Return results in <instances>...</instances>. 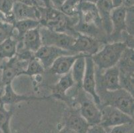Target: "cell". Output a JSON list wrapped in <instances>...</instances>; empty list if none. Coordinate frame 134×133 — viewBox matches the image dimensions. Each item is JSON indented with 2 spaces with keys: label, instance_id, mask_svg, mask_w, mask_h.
Instances as JSON below:
<instances>
[{
  "label": "cell",
  "instance_id": "1",
  "mask_svg": "<svg viewBox=\"0 0 134 133\" xmlns=\"http://www.w3.org/2000/svg\"><path fill=\"white\" fill-rule=\"evenodd\" d=\"M97 95L100 99V108L102 106L110 105L133 117V95L127 91L120 88L115 91H99Z\"/></svg>",
  "mask_w": 134,
  "mask_h": 133
},
{
  "label": "cell",
  "instance_id": "2",
  "mask_svg": "<svg viewBox=\"0 0 134 133\" xmlns=\"http://www.w3.org/2000/svg\"><path fill=\"white\" fill-rule=\"evenodd\" d=\"M126 47L125 43L121 41L109 43L91 57L99 70H105L117 65Z\"/></svg>",
  "mask_w": 134,
  "mask_h": 133
},
{
  "label": "cell",
  "instance_id": "3",
  "mask_svg": "<svg viewBox=\"0 0 134 133\" xmlns=\"http://www.w3.org/2000/svg\"><path fill=\"white\" fill-rule=\"evenodd\" d=\"M40 31L43 45L53 46L68 51L71 50L75 36L57 32L43 26H40Z\"/></svg>",
  "mask_w": 134,
  "mask_h": 133
},
{
  "label": "cell",
  "instance_id": "4",
  "mask_svg": "<svg viewBox=\"0 0 134 133\" xmlns=\"http://www.w3.org/2000/svg\"><path fill=\"white\" fill-rule=\"evenodd\" d=\"M77 100L79 102V112L90 126L99 124L101 120V110L95 103L92 98L87 97L83 90L78 92Z\"/></svg>",
  "mask_w": 134,
  "mask_h": 133
},
{
  "label": "cell",
  "instance_id": "5",
  "mask_svg": "<svg viewBox=\"0 0 134 133\" xmlns=\"http://www.w3.org/2000/svg\"><path fill=\"white\" fill-rule=\"evenodd\" d=\"M101 110V126L105 129L133 123V117L110 105L102 106Z\"/></svg>",
  "mask_w": 134,
  "mask_h": 133
},
{
  "label": "cell",
  "instance_id": "6",
  "mask_svg": "<svg viewBox=\"0 0 134 133\" xmlns=\"http://www.w3.org/2000/svg\"><path fill=\"white\" fill-rule=\"evenodd\" d=\"M28 62L19 60L15 56L7 61L0 63L2 85L4 86L8 84L12 83V81L16 77L22 75Z\"/></svg>",
  "mask_w": 134,
  "mask_h": 133
},
{
  "label": "cell",
  "instance_id": "7",
  "mask_svg": "<svg viewBox=\"0 0 134 133\" xmlns=\"http://www.w3.org/2000/svg\"><path fill=\"white\" fill-rule=\"evenodd\" d=\"M86 68L81 88L92 98L95 103L100 108V99L96 91V69L91 56H86Z\"/></svg>",
  "mask_w": 134,
  "mask_h": 133
},
{
  "label": "cell",
  "instance_id": "8",
  "mask_svg": "<svg viewBox=\"0 0 134 133\" xmlns=\"http://www.w3.org/2000/svg\"><path fill=\"white\" fill-rule=\"evenodd\" d=\"M96 76V91H112L121 88L119 83V71L117 66L107 69Z\"/></svg>",
  "mask_w": 134,
  "mask_h": 133
},
{
  "label": "cell",
  "instance_id": "9",
  "mask_svg": "<svg viewBox=\"0 0 134 133\" xmlns=\"http://www.w3.org/2000/svg\"><path fill=\"white\" fill-rule=\"evenodd\" d=\"M99 40L83 34L77 33L71 50L75 54H83L92 56L100 49Z\"/></svg>",
  "mask_w": 134,
  "mask_h": 133
},
{
  "label": "cell",
  "instance_id": "10",
  "mask_svg": "<svg viewBox=\"0 0 134 133\" xmlns=\"http://www.w3.org/2000/svg\"><path fill=\"white\" fill-rule=\"evenodd\" d=\"M68 55H75V53L71 51L47 45H42L34 53L35 57L40 61L45 69H49L58 57Z\"/></svg>",
  "mask_w": 134,
  "mask_h": 133
},
{
  "label": "cell",
  "instance_id": "11",
  "mask_svg": "<svg viewBox=\"0 0 134 133\" xmlns=\"http://www.w3.org/2000/svg\"><path fill=\"white\" fill-rule=\"evenodd\" d=\"M127 8L123 5L114 7L111 12V21L112 24V31L110 34V39L112 42L121 41V34L126 31L125 18Z\"/></svg>",
  "mask_w": 134,
  "mask_h": 133
},
{
  "label": "cell",
  "instance_id": "12",
  "mask_svg": "<svg viewBox=\"0 0 134 133\" xmlns=\"http://www.w3.org/2000/svg\"><path fill=\"white\" fill-rule=\"evenodd\" d=\"M64 126L72 129L76 133H86L90 125L80 114L79 110L73 108L65 115Z\"/></svg>",
  "mask_w": 134,
  "mask_h": 133
},
{
  "label": "cell",
  "instance_id": "13",
  "mask_svg": "<svg viewBox=\"0 0 134 133\" xmlns=\"http://www.w3.org/2000/svg\"><path fill=\"white\" fill-rule=\"evenodd\" d=\"M12 16L15 21L29 19L40 21V11L38 7L36 6L14 2L12 9Z\"/></svg>",
  "mask_w": 134,
  "mask_h": 133
},
{
  "label": "cell",
  "instance_id": "14",
  "mask_svg": "<svg viewBox=\"0 0 134 133\" xmlns=\"http://www.w3.org/2000/svg\"><path fill=\"white\" fill-rule=\"evenodd\" d=\"M18 43L21 44V47H18L17 49L23 48L30 51L33 53H36V51L43 45L41 41V35H40V27L25 33L20 41H18Z\"/></svg>",
  "mask_w": 134,
  "mask_h": 133
},
{
  "label": "cell",
  "instance_id": "15",
  "mask_svg": "<svg viewBox=\"0 0 134 133\" xmlns=\"http://www.w3.org/2000/svg\"><path fill=\"white\" fill-rule=\"evenodd\" d=\"M96 5L102 20L103 31L109 36L112 31L111 12L114 9L111 0H98Z\"/></svg>",
  "mask_w": 134,
  "mask_h": 133
},
{
  "label": "cell",
  "instance_id": "16",
  "mask_svg": "<svg viewBox=\"0 0 134 133\" xmlns=\"http://www.w3.org/2000/svg\"><path fill=\"white\" fill-rule=\"evenodd\" d=\"M80 54L68 55L58 57L49 69L52 74L63 75L71 71V67Z\"/></svg>",
  "mask_w": 134,
  "mask_h": 133
},
{
  "label": "cell",
  "instance_id": "17",
  "mask_svg": "<svg viewBox=\"0 0 134 133\" xmlns=\"http://www.w3.org/2000/svg\"><path fill=\"white\" fill-rule=\"evenodd\" d=\"M45 98H39L36 97H31L26 95H19L16 93L12 86V83L8 84L4 86L3 93L0 100L2 101L5 105L12 106L13 105L18 104L19 102L24 101H32V100H43Z\"/></svg>",
  "mask_w": 134,
  "mask_h": 133
},
{
  "label": "cell",
  "instance_id": "18",
  "mask_svg": "<svg viewBox=\"0 0 134 133\" xmlns=\"http://www.w3.org/2000/svg\"><path fill=\"white\" fill-rule=\"evenodd\" d=\"M75 82L71 76V71L62 75L58 83L52 88L53 97L58 99H65L67 92L74 86Z\"/></svg>",
  "mask_w": 134,
  "mask_h": 133
},
{
  "label": "cell",
  "instance_id": "19",
  "mask_svg": "<svg viewBox=\"0 0 134 133\" xmlns=\"http://www.w3.org/2000/svg\"><path fill=\"white\" fill-rule=\"evenodd\" d=\"M86 56L83 54L79 55L71 69V76L77 87H81L82 85L83 79L86 68Z\"/></svg>",
  "mask_w": 134,
  "mask_h": 133
},
{
  "label": "cell",
  "instance_id": "20",
  "mask_svg": "<svg viewBox=\"0 0 134 133\" xmlns=\"http://www.w3.org/2000/svg\"><path fill=\"white\" fill-rule=\"evenodd\" d=\"M133 49H125L116 65L119 73L133 74Z\"/></svg>",
  "mask_w": 134,
  "mask_h": 133
},
{
  "label": "cell",
  "instance_id": "21",
  "mask_svg": "<svg viewBox=\"0 0 134 133\" xmlns=\"http://www.w3.org/2000/svg\"><path fill=\"white\" fill-rule=\"evenodd\" d=\"M13 25L14 27V31L16 32V35L14 37L19 41L25 33L31 29L40 27V23L38 20L36 19H29L16 21L13 23Z\"/></svg>",
  "mask_w": 134,
  "mask_h": 133
},
{
  "label": "cell",
  "instance_id": "22",
  "mask_svg": "<svg viewBox=\"0 0 134 133\" xmlns=\"http://www.w3.org/2000/svg\"><path fill=\"white\" fill-rule=\"evenodd\" d=\"M18 40L12 37L0 43V61L10 59L17 53Z\"/></svg>",
  "mask_w": 134,
  "mask_h": 133
},
{
  "label": "cell",
  "instance_id": "23",
  "mask_svg": "<svg viewBox=\"0 0 134 133\" xmlns=\"http://www.w3.org/2000/svg\"><path fill=\"white\" fill-rule=\"evenodd\" d=\"M6 105L0 100V130L3 133H12L10 128L11 119L13 116V108H6Z\"/></svg>",
  "mask_w": 134,
  "mask_h": 133
},
{
  "label": "cell",
  "instance_id": "24",
  "mask_svg": "<svg viewBox=\"0 0 134 133\" xmlns=\"http://www.w3.org/2000/svg\"><path fill=\"white\" fill-rule=\"evenodd\" d=\"M45 70L43 66L42 65L40 61L36 57L28 62L26 68L23 72L22 75H27V76H37L41 75L44 73Z\"/></svg>",
  "mask_w": 134,
  "mask_h": 133
},
{
  "label": "cell",
  "instance_id": "25",
  "mask_svg": "<svg viewBox=\"0 0 134 133\" xmlns=\"http://www.w3.org/2000/svg\"><path fill=\"white\" fill-rule=\"evenodd\" d=\"M81 2V0H66L59 11L69 17L77 16Z\"/></svg>",
  "mask_w": 134,
  "mask_h": 133
},
{
  "label": "cell",
  "instance_id": "26",
  "mask_svg": "<svg viewBox=\"0 0 134 133\" xmlns=\"http://www.w3.org/2000/svg\"><path fill=\"white\" fill-rule=\"evenodd\" d=\"M119 83L121 88L133 95V74L119 73Z\"/></svg>",
  "mask_w": 134,
  "mask_h": 133
},
{
  "label": "cell",
  "instance_id": "27",
  "mask_svg": "<svg viewBox=\"0 0 134 133\" xmlns=\"http://www.w3.org/2000/svg\"><path fill=\"white\" fill-rule=\"evenodd\" d=\"M14 33L13 24L0 21V43L9 37H14Z\"/></svg>",
  "mask_w": 134,
  "mask_h": 133
},
{
  "label": "cell",
  "instance_id": "28",
  "mask_svg": "<svg viewBox=\"0 0 134 133\" xmlns=\"http://www.w3.org/2000/svg\"><path fill=\"white\" fill-rule=\"evenodd\" d=\"M13 4L14 2L13 0H0V10L12 20L13 24L15 22L12 16V9Z\"/></svg>",
  "mask_w": 134,
  "mask_h": 133
},
{
  "label": "cell",
  "instance_id": "29",
  "mask_svg": "<svg viewBox=\"0 0 134 133\" xmlns=\"http://www.w3.org/2000/svg\"><path fill=\"white\" fill-rule=\"evenodd\" d=\"M107 133H133V123L122 124L106 129Z\"/></svg>",
  "mask_w": 134,
  "mask_h": 133
},
{
  "label": "cell",
  "instance_id": "30",
  "mask_svg": "<svg viewBox=\"0 0 134 133\" xmlns=\"http://www.w3.org/2000/svg\"><path fill=\"white\" fill-rule=\"evenodd\" d=\"M125 26H126L127 33L133 35V7L127 8Z\"/></svg>",
  "mask_w": 134,
  "mask_h": 133
},
{
  "label": "cell",
  "instance_id": "31",
  "mask_svg": "<svg viewBox=\"0 0 134 133\" xmlns=\"http://www.w3.org/2000/svg\"><path fill=\"white\" fill-rule=\"evenodd\" d=\"M14 2L23 3L30 6H36V7H46L49 5L47 2L43 0H13Z\"/></svg>",
  "mask_w": 134,
  "mask_h": 133
},
{
  "label": "cell",
  "instance_id": "32",
  "mask_svg": "<svg viewBox=\"0 0 134 133\" xmlns=\"http://www.w3.org/2000/svg\"><path fill=\"white\" fill-rule=\"evenodd\" d=\"M86 133H107V130L100 124H96L89 126Z\"/></svg>",
  "mask_w": 134,
  "mask_h": 133
},
{
  "label": "cell",
  "instance_id": "33",
  "mask_svg": "<svg viewBox=\"0 0 134 133\" xmlns=\"http://www.w3.org/2000/svg\"><path fill=\"white\" fill-rule=\"evenodd\" d=\"M65 1L66 0H49V4L52 7L59 10Z\"/></svg>",
  "mask_w": 134,
  "mask_h": 133
},
{
  "label": "cell",
  "instance_id": "34",
  "mask_svg": "<svg viewBox=\"0 0 134 133\" xmlns=\"http://www.w3.org/2000/svg\"><path fill=\"white\" fill-rule=\"evenodd\" d=\"M0 21L2 22H5V23H9V24H13V22L12 21L11 19H9L8 17L6 16L0 10Z\"/></svg>",
  "mask_w": 134,
  "mask_h": 133
},
{
  "label": "cell",
  "instance_id": "35",
  "mask_svg": "<svg viewBox=\"0 0 134 133\" xmlns=\"http://www.w3.org/2000/svg\"><path fill=\"white\" fill-rule=\"evenodd\" d=\"M134 0H122V5L126 8L133 7Z\"/></svg>",
  "mask_w": 134,
  "mask_h": 133
},
{
  "label": "cell",
  "instance_id": "36",
  "mask_svg": "<svg viewBox=\"0 0 134 133\" xmlns=\"http://www.w3.org/2000/svg\"><path fill=\"white\" fill-rule=\"evenodd\" d=\"M58 133H76L74 130L69 129V127L65 126H63L62 129L59 130Z\"/></svg>",
  "mask_w": 134,
  "mask_h": 133
},
{
  "label": "cell",
  "instance_id": "37",
  "mask_svg": "<svg viewBox=\"0 0 134 133\" xmlns=\"http://www.w3.org/2000/svg\"><path fill=\"white\" fill-rule=\"evenodd\" d=\"M114 7H118L122 5V0H111Z\"/></svg>",
  "mask_w": 134,
  "mask_h": 133
},
{
  "label": "cell",
  "instance_id": "38",
  "mask_svg": "<svg viewBox=\"0 0 134 133\" xmlns=\"http://www.w3.org/2000/svg\"><path fill=\"white\" fill-rule=\"evenodd\" d=\"M3 90H4V86H2V85H0V98L2 97V95H3Z\"/></svg>",
  "mask_w": 134,
  "mask_h": 133
},
{
  "label": "cell",
  "instance_id": "39",
  "mask_svg": "<svg viewBox=\"0 0 134 133\" xmlns=\"http://www.w3.org/2000/svg\"><path fill=\"white\" fill-rule=\"evenodd\" d=\"M82 1H86V2H90V3L96 4V3H97L98 0H82Z\"/></svg>",
  "mask_w": 134,
  "mask_h": 133
},
{
  "label": "cell",
  "instance_id": "40",
  "mask_svg": "<svg viewBox=\"0 0 134 133\" xmlns=\"http://www.w3.org/2000/svg\"><path fill=\"white\" fill-rule=\"evenodd\" d=\"M0 85H2V83H1V68H0ZM2 86H3V85H2Z\"/></svg>",
  "mask_w": 134,
  "mask_h": 133
},
{
  "label": "cell",
  "instance_id": "41",
  "mask_svg": "<svg viewBox=\"0 0 134 133\" xmlns=\"http://www.w3.org/2000/svg\"><path fill=\"white\" fill-rule=\"evenodd\" d=\"M43 1H45L46 2H49V0H43Z\"/></svg>",
  "mask_w": 134,
  "mask_h": 133
},
{
  "label": "cell",
  "instance_id": "42",
  "mask_svg": "<svg viewBox=\"0 0 134 133\" xmlns=\"http://www.w3.org/2000/svg\"><path fill=\"white\" fill-rule=\"evenodd\" d=\"M0 133H3V132H2L1 130H0Z\"/></svg>",
  "mask_w": 134,
  "mask_h": 133
},
{
  "label": "cell",
  "instance_id": "43",
  "mask_svg": "<svg viewBox=\"0 0 134 133\" xmlns=\"http://www.w3.org/2000/svg\"><path fill=\"white\" fill-rule=\"evenodd\" d=\"M81 1H82V0H81Z\"/></svg>",
  "mask_w": 134,
  "mask_h": 133
}]
</instances>
